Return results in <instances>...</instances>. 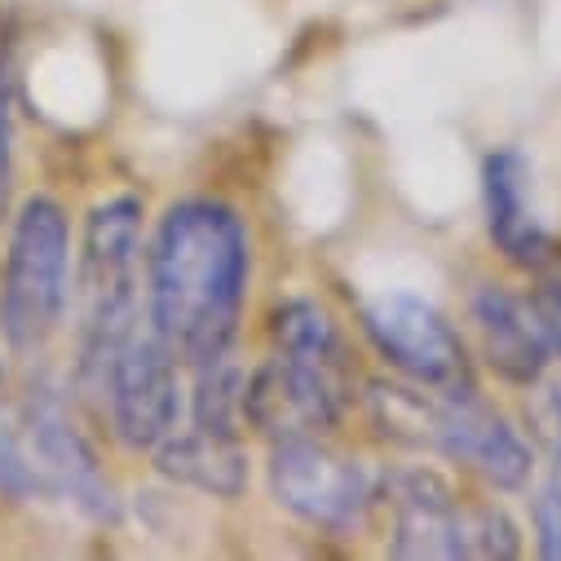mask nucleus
Wrapping results in <instances>:
<instances>
[{"label":"nucleus","mask_w":561,"mask_h":561,"mask_svg":"<svg viewBox=\"0 0 561 561\" xmlns=\"http://www.w3.org/2000/svg\"><path fill=\"white\" fill-rule=\"evenodd\" d=\"M248 288V234L226 204H173L151 243V328L186 367L230 354Z\"/></svg>","instance_id":"nucleus-1"},{"label":"nucleus","mask_w":561,"mask_h":561,"mask_svg":"<svg viewBox=\"0 0 561 561\" xmlns=\"http://www.w3.org/2000/svg\"><path fill=\"white\" fill-rule=\"evenodd\" d=\"M274 354L243 385V415L274 438L323 434L354 398V367L328 310L284 301L270 319Z\"/></svg>","instance_id":"nucleus-2"},{"label":"nucleus","mask_w":561,"mask_h":561,"mask_svg":"<svg viewBox=\"0 0 561 561\" xmlns=\"http://www.w3.org/2000/svg\"><path fill=\"white\" fill-rule=\"evenodd\" d=\"M376 420L385 425L389 438L411 443V447H430L495 486H526L530 478V447L517 438L508 420L469 385H438L425 393V385L402 389V385H380L371 393Z\"/></svg>","instance_id":"nucleus-3"},{"label":"nucleus","mask_w":561,"mask_h":561,"mask_svg":"<svg viewBox=\"0 0 561 561\" xmlns=\"http://www.w3.org/2000/svg\"><path fill=\"white\" fill-rule=\"evenodd\" d=\"M137 230L142 204L133 195L106 199L89 213L84 226V261H80V297H84V350L80 376L102 389L106 363L137 323Z\"/></svg>","instance_id":"nucleus-4"},{"label":"nucleus","mask_w":561,"mask_h":561,"mask_svg":"<svg viewBox=\"0 0 561 561\" xmlns=\"http://www.w3.org/2000/svg\"><path fill=\"white\" fill-rule=\"evenodd\" d=\"M67 306V217L54 199H27L0 278V332L14 354L49 341Z\"/></svg>","instance_id":"nucleus-5"},{"label":"nucleus","mask_w":561,"mask_h":561,"mask_svg":"<svg viewBox=\"0 0 561 561\" xmlns=\"http://www.w3.org/2000/svg\"><path fill=\"white\" fill-rule=\"evenodd\" d=\"M393 557H517V526L491 504H460L430 469L389 478Z\"/></svg>","instance_id":"nucleus-6"},{"label":"nucleus","mask_w":561,"mask_h":561,"mask_svg":"<svg viewBox=\"0 0 561 561\" xmlns=\"http://www.w3.org/2000/svg\"><path fill=\"white\" fill-rule=\"evenodd\" d=\"M102 393L111 402V425L119 443L133 451H156L182 425L178 354L156 328H128V336L106 363Z\"/></svg>","instance_id":"nucleus-7"},{"label":"nucleus","mask_w":561,"mask_h":561,"mask_svg":"<svg viewBox=\"0 0 561 561\" xmlns=\"http://www.w3.org/2000/svg\"><path fill=\"white\" fill-rule=\"evenodd\" d=\"M270 491L288 513H297L301 522L323 526V530H350L376 500L371 473L358 460L319 443L314 434L274 438Z\"/></svg>","instance_id":"nucleus-8"},{"label":"nucleus","mask_w":561,"mask_h":561,"mask_svg":"<svg viewBox=\"0 0 561 561\" xmlns=\"http://www.w3.org/2000/svg\"><path fill=\"white\" fill-rule=\"evenodd\" d=\"M363 332L380 350L389 367H398L411 385H456L465 380V345L451 323L411 293H389L363 306Z\"/></svg>","instance_id":"nucleus-9"},{"label":"nucleus","mask_w":561,"mask_h":561,"mask_svg":"<svg viewBox=\"0 0 561 561\" xmlns=\"http://www.w3.org/2000/svg\"><path fill=\"white\" fill-rule=\"evenodd\" d=\"M27 434H32V460H36V469L62 495H71V504H80L93 517H111L115 513L111 486L102 482L89 443L76 434L71 415H67V402H62L58 389H49V385L32 389V398H27Z\"/></svg>","instance_id":"nucleus-10"},{"label":"nucleus","mask_w":561,"mask_h":561,"mask_svg":"<svg viewBox=\"0 0 561 561\" xmlns=\"http://www.w3.org/2000/svg\"><path fill=\"white\" fill-rule=\"evenodd\" d=\"M473 323L486 350V363L513 380V385H535L548 367V336L539 328V314L530 301L504 293V288H478L473 297Z\"/></svg>","instance_id":"nucleus-11"},{"label":"nucleus","mask_w":561,"mask_h":561,"mask_svg":"<svg viewBox=\"0 0 561 561\" xmlns=\"http://www.w3.org/2000/svg\"><path fill=\"white\" fill-rule=\"evenodd\" d=\"M482 191H486V226L500 252L517 265H539L552 252V239L530 208L526 160L517 151H495L482 169Z\"/></svg>","instance_id":"nucleus-12"},{"label":"nucleus","mask_w":561,"mask_h":561,"mask_svg":"<svg viewBox=\"0 0 561 561\" xmlns=\"http://www.w3.org/2000/svg\"><path fill=\"white\" fill-rule=\"evenodd\" d=\"M156 460L169 478L191 482V486L213 491V495H239L248 482V456L239 447V430L199 425V420H191L186 430L178 425L156 447Z\"/></svg>","instance_id":"nucleus-13"},{"label":"nucleus","mask_w":561,"mask_h":561,"mask_svg":"<svg viewBox=\"0 0 561 561\" xmlns=\"http://www.w3.org/2000/svg\"><path fill=\"white\" fill-rule=\"evenodd\" d=\"M36 486H41V478H36V469H32V456L23 451L19 430H14L10 411H5V398H0V491L14 495V500H23V495H32Z\"/></svg>","instance_id":"nucleus-14"},{"label":"nucleus","mask_w":561,"mask_h":561,"mask_svg":"<svg viewBox=\"0 0 561 561\" xmlns=\"http://www.w3.org/2000/svg\"><path fill=\"white\" fill-rule=\"evenodd\" d=\"M535 535H539V552L561 561V482L539 491V500H535Z\"/></svg>","instance_id":"nucleus-15"},{"label":"nucleus","mask_w":561,"mask_h":561,"mask_svg":"<svg viewBox=\"0 0 561 561\" xmlns=\"http://www.w3.org/2000/svg\"><path fill=\"white\" fill-rule=\"evenodd\" d=\"M535 314H539V328L548 336V345L561 354V284H543L535 297H530Z\"/></svg>","instance_id":"nucleus-16"},{"label":"nucleus","mask_w":561,"mask_h":561,"mask_svg":"<svg viewBox=\"0 0 561 561\" xmlns=\"http://www.w3.org/2000/svg\"><path fill=\"white\" fill-rule=\"evenodd\" d=\"M543 430L552 443V460H557V482H561V389H552L548 407H543Z\"/></svg>","instance_id":"nucleus-17"}]
</instances>
